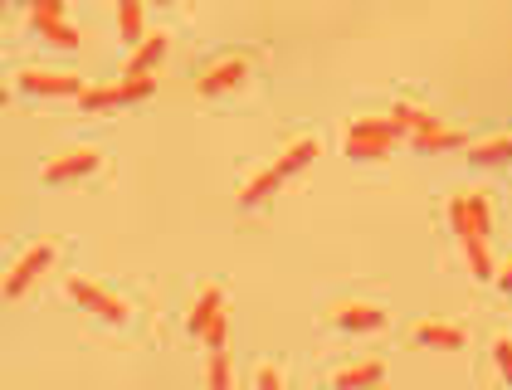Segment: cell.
Segmentation results:
<instances>
[{"instance_id": "cell-17", "label": "cell", "mask_w": 512, "mask_h": 390, "mask_svg": "<svg viewBox=\"0 0 512 390\" xmlns=\"http://www.w3.org/2000/svg\"><path fill=\"white\" fill-rule=\"evenodd\" d=\"M473 166H498V161H512V137H483L469 147Z\"/></svg>"}, {"instance_id": "cell-25", "label": "cell", "mask_w": 512, "mask_h": 390, "mask_svg": "<svg viewBox=\"0 0 512 390\" xmlns=\"http://www.w3.org/2000/svg\"><path fill=\"white\" fill-rule=\"evenodd\" d=\"M498 288H508V293H512V264H508L503 273H498Z\"/></svg>"}, {"instance_id": "cell-16", "label": "cell", "mask_w": 512, "mask_h": 390, "mask_svg": "<svg viewBox=\"0 0 512 390\" xmlns=\"http://www.w3.org/2000/svg\"><path fill=\"white\" fill-rule=\"evenodd\" d=\"M225 308V298H220V288H200L196 308H191V317H186V327L196 332V337H205V327L215 322V312Z\"/></svg>"}, {"instance_id": "cell-18", "label": "cell", "mask_w": 512, "mask_h": 390, "mask_svg": "<svg viewBox=\"0 0 512 390\" xmlns=\"http://www.w3.org/2000/svg\"><path fill=\"white\" fill-rule=\"evenodd\" d=\"M278 181H283V176H278V166H264V171H259L254 181H244V191H239V205H264V200L278 191Z\"/></svg>"}, {"instance_id": "cell-20", "label": "cell", "mask_w": 512, "mask_h": 390, "mask_svg": "<svg viewBox=\"0 0 512 390\" xmlns=\"http://www.w3.org/2000/svg\"><path fill=\"white\" fill-rule=\"evenodd\" d=\"M391 122L400 127V132H410V137H415V132H425V127H434L439 117H430L425 108H410V103H395V108H391Z\"/></svg>"}, {"instance_id": "cell-1", "label": "cell", "mask_w": 512, "mask_h": 390, "mask_svg": "<svg viewBox=\"0 0 512 390\" xmlns=\"http://www.w3.org/2000/svg\"><path fill=\"white\" fill-rule=\"evenodd\" d=\"M400 142V127L391 117H356L352 132H347V156L352 161H381Z\"/></svg>"}, {"instance_id": "cell-2", "label": "cell", "mask_w": 512, "mask_h": 390, "mask_svg": "<svg viewBox=\"0 0 512 390\" xmlns=\"http://www.w3.org/2000/svg\"><path fill=\"white\" fill-rule=\"evenodd\" d=\"M449 225H454V234H459V244L488 239V234H493V205H488V195L483 191L454 195V200H449Z\"/></svg>"}, {"instance_id": "cell-10", "label": "cell", "mask_w": 512, "mask_h": 390, "mask_svg": "<svg viewBox=\"0 0 512 390\" xmlns=\"http://www.w3.org/2000/svg\"><path fill=\"white\" fill-rule=\"evenodd\" d=\"M332 317L342 327H352V332H376V327L391 322V312L381 308V303H342V308H332Z\"/></svg>"}, {"instance_id": "cell-5", "label": "cell", "mask_w": 512, "mask_h": 390, "mask_svg": "<svg viewBox=\"0 0 512 390\" xmlns=\"http://www.w3.org/2000/svg\"><path fill=\"white\" fill-rule=\"evenodd\" d=\"M249 69H254V59L249 54H220V59H210L205 69H200L196 88L200 93H225V88H235L239 78H249Z\"/></svg>"}, {"instance_id": "cell-11", "label": "cell", "mask_w": 512, "mask_h": 390, "mask_svg": "<svg viewBox=\"0 0 512 390\" xmlns=\"http://www.w3.org/2000/svg\"><path fill=\"white\" fill-rule=\"evenodd\" d=\"M386 381V361H356L332 376V390H376Z\"/></svg>"}, {"instance_id": "cell-14", "label": "cell", "mask_w": 512, "mask_h": 390, "mask_svg": "<svg viewBox=\"0 0 512 390\" xmlns=\"http://www.w3.org/2000/svg\"><path fill=\"white\" fill-rule=\"evenodd\" d=\"M317 152H322V147H317V137H293V142L278 152V161H274L278 176H293V171H303V166H308Z\"/></svg>"}, {"instance_id": "cell-13", "label": "cell", "mask_w": 512, "mask_h": 390, "mask_svg": "<svg viewBox=\"0 0 512 390\" xmlns=\"http://www.w3.org/2000/svg\"><path fill=\"white\" fill-rule=\"evenodd\" d=\"M420 152H454V147H473L469 132H459V127H444V122H434V127H425V132H415L410 137Z\"/></svg>"}, {"instance_id": "cell-22", "label": "cell", "mask_w": 512, "mask_h": 390, "mask_svg": "<svg viewBox=\"0 0 512 390\" xmlns=\"http://www.w3.org/2000/svg\"><path fill=\"white\" fill-rule=\"evenodd\" d=\"M200 342H205L210 351H225V342H230V312L225 308L215 312V322L205 327V337H200Z\"/></svg>"}, {"instance_id": "cell-24", "label": "cell", "mask_w": 512, "mask_h": 390, "mask_svg": "<svg viewBox=\"0 0 512 390\" xmlns=\"http://www.w3.org/2000/svg\"><path fill=\"white\" fill-rule=\"evenodd\" d=\"M254 390H283V371H278L274 361H264V366L254 371Z\"/></svg>"}, {"instance_id": "cell-3", "label": "cell", "mask_w": 512, "mask_h": 390, "mask_svg": "<svg viewBox=\"0 0 512 390\" xmlns=\"http://www.w3.org/2000/svg\"><path fill=\"white\" fill-rule=\"evenodd\" d=\"M30 25H35V35L49 39V44H59V49H79V25H69L64 20V5L59 0H35L30 5Z\"/></svg>"}, {"instance_id": "cell-21", "label": "cell", "mask_w": 512, "mask_h": 390, "mask_svg": "<svg viewBox=\"0 0 512 390\" xmlns=\"http://www.w3.org/2000/svg\"><path fill=\"white\" fill-rule=\"evenodd\" d=\"M118 25H122V35L127 39H137V44H142V5H137V0H122L118 5Z\"/></svg>"}, {"instance_id": "cell-15", "label": "cell", "mask_w": 512, "mask_h": 390, "mask_svg": "<svg viewBox=\"0 0 512 390\" xmlns=\"http://www.w3.org/2000/svg\"><path fill=\"white\" fill-rule=\"evenodd\" d=\"M161 54H166V35L157 30V35H147L137 49H132V59H127V78H147Z\"/></svg>"}, {"instance_id": "cell-9", "label": "cell", "mask_w": 512, "mask_h": 390, "mask_svg": "<svg viewBox=\"0 0 512 390\" xmlns=\"http://www.w3.org/2000/svg\"><path fill=\"white\" fill-rule=\"evenodd\" d=\"M49 259H54V249H49V244L25 249V254H20V264H15V269H10V278H5V298H20V293H25V288H30V283L49 269Z\"/></svg>"}, {"instance_id": "cell-23", "label": "cell", "mask_w": 512, "mask_h": 390, "mask_svg": "<svg viewBox=\"0 0 512 390\" xmlns=\"http://www.w3.org/2000/svg\"><path fill=\"white\" fill-rule=\"evenodd\" d=\"M493 361H498L503 381L512 386V337H493Z\"/></svg>"}, {"instance_id": "cell-8", "label": "cell", "mask_w": 512, "mask_h": 390, "mask_svg": "<svg viewBox=\"0 0 512 390\" xmlns=\"http://www.w3.org/2000/svg\"><path fill=\"white\" fill-rule=\"evenodd\" d=\"M98 161H103V152H98V147H74V152H59V156H49V161H44V181H49V186H59V181L88 176Z\"/></svg>"}, {"instance_id": "cell-6", "label": "cell", "mask_w": 512, "mask_h": 390, "mask_svg": "<svg viewBox=\"0 0 512 390\" xmlns=\"http://www.w3.org/2000/svg\"><path fill=\"white\" fill-rule=\"evenodd\" d=\"M69 298L83 303L88 312H98V317H108V322H127V312H132L122 298H113L108 288H98V283H88V278H69Z\"/></svg>"}, {"instance_id": "cell-7", "label": "cell", "mask_w": 512, "mask_h": 390, "mask_svg": "<svg viewBox=\"0 0 512 390\" xmlns=\"http://www.w3.org/2000/svg\"><path fill=\"white\" fill-rule=\"evenodd\" d=\"M25 93H44V98H83V83L64 69H25L20 74Z\"/></svg>"}, {"instance_id": "cell-12", "label": "cell", "mask_w": 512, "mask_h": 390, "mask_svg": "<svg viewBox=\"0 0 512 390\" xmlns=\"http://www.w3.org/2000/svg\"><path fill=\"white\" fill-rule=\"evenodd\" d=\"M410 337H415L420 347H444V351H464L469 347V332H464V327H449V322H420Z\"/></svg>"}, {"instance_id": "cell-19", "label": "cell", "mask_w": 512, "mask_h": 390, "mask_svg": "<svg viewBox=\"0 0 512 390\" xmlns=\"http://www.w3.org/2000/svg\"><path fill=\"white\" fill-rule=\"evenodd\" d=\"M205 386H210V390H235V366H230V351H210Z\"/></svg>"}, {"instance_id": "cell-4", "label": "cell", "mask_w": 512, "mask_h": 390, "mask_svg": "<svg viewBox=\"0 0 512 390\" xmlns=\"http://www.w3.org/2000/svg\"><path fill=\"white\" fill-rule=\"evenodd\" d=\"M157 93V78H122V83H98V88H83V108H118V103H137V98H152Z\"/></svg>"}]
</instances>
